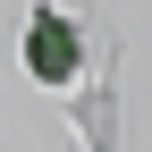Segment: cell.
Instances as JSON below:
<instances>
[{
    "mask_svg": "<svg viewBox=\"0 0 152 152\" xmlns=\"http://www.w3.org/2000/svg\"><path fill=\"white\" fill-rule=\"evenodd\" d=\"M26 76L34 85H59V93L85 76V34H76L59 9H34L26 17Z\"/></svg>",
    "mask_w": 152,
    "mask_h": 152,
    "instance_id": "obj_1",
    "label": "cell"
}]
</instances>
